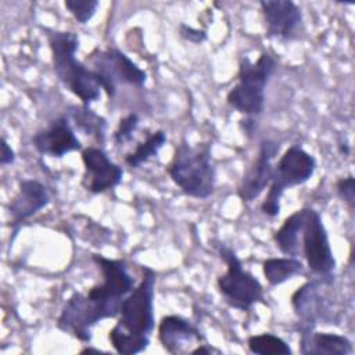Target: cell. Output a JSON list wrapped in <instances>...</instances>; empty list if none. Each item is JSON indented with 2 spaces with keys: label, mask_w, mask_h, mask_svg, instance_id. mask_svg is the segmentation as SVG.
<instances>
[{
  "label": "cell",
  "mask_w": 355,
  "mask_h": 355,
  "mask_svg": "<svg viewBox=\"0 0 355 355\" xmlns=\"http://www.w3.org/2000/svg\"><path fill=\"white\" fill-rule=\"evenodd\" d=\"M92 261L101 272V283L90 287L86 294L72 293L55 322L58 330L82 343L92 340V330L98 322L118 316L122 301L136 286L125 259L92 254Z\"/></svg>",
  "instance_id": "obj_1"
},
{
  "label": "cell",
  "mask_w": 355,
  "mask_h": 355,
  "mask_svg": "<svg viewBox=\"0 0 355 355\" xmlns=\"http://www.w3.org/2000/svg\"><path fill=\"white\" fill-rule=\"evenodd\" d=\"M273 243L284 257H302L311 273L326 283H334L336 258L320 214L302 207L288 215L273 232Z\"/></svg>",
  "instance_id": "obj_2"
},
{
  "label": "cell",
  "mask_w": 355,
  "mask_h": 355,
  "mask_svg": "<svg viewBox=\"0 0 355 355\" xmlns=\"http://www.w3.org/2000/svg\"><path fill=\"white\" fill-rule=\"evenodd\" d=\"M141 277L121 304L116 323L108 331V340L121 355H135L148 348L155 329L154 297L157 273L140 266Z\"/></svg>",
  "instance_id": "obj_3"
},
{
  "label": "cell",
  "mask_w": 355,
  "mask_h": 355,
  "mask_svg": "<svg viewBox=\"0 0 355 355\" xmlns=\"http://www.w3.org/2000/svg\"><path fill=\"white\" fill-rule=\"evenodd\" d=\"M276 68V58L266 50L255 61L248 55H241L239 60L236 83L229 89L226 103L244 115L240 126L247 136H252L257 130L258 118L265 108V90Z\"/></svg>",
  "instance_id": "obj_4"
},
{
  "label": "cell",
  "mask_w": 355,
  "mask_h": 355,
  "mask_svg": "<svg viewBox=\"0 0 355 355\" xmlns=\"http://www.w3.org/2000/svg\"><path fill=\"white\" fill-rule=\"evenodd\" d=\"M50 47L51 64L58 82L80 100L82 105L90 107L100 100L103 85L98 75L76 58L79 37L69 31L44 29Z\"/></svg>",
  "instance_id": "obj_5"
},
{
  "label": "cell",
  "mask_w": 355,
  "mask_h": 355,
  "mask_svg": "<svg viewBox=\"0 0 355 355\" xmlns=\"http://www.w3.org/2000/svg\"><path fill=\"white\" fill-rule=\"evenodd\" d=\"M171 180L191 198H209L216 186V168L212 162V143L190 144L182 140L165 168Z\"/></svg>",
  "instance_id": "obj_6"
},
{
  "label": "cell",
  "mask_w": 355,
  "mask_h": 355,
  "mask_svg": "<svg viewBox=\"0 0 355 355\" xmlns=\"http://www.w3.org/2000/svg\"><path fill=\"white\" fill-rule=\"evenodd\" d=\"M215 248L226 265L225 273L216 279V287L223 301L241 312L251 311L255 304L268 305L262 283L243 266L236 251L220 241L215 243Z\"/></svg>",
  "instance_id": "obj_7"
},
{
  "label": "cell",
  "mask_w": 355,
  "mask_h": 355,
  "mask_svg": "<svg viewBox=\"0 0 355 355\" xmlns=\"http://www.w3.org/2000/svg\"><path fill=\"white\" fill-rule=\"evenodd\" d=\"M316 171V159L300 144L290 146L273 166L268 193L261 202V211L269 218L280 214V200L287 189L306 183Z\"/></svg>",
  "instance_id": "obj_8"
},
{
  "label": "cell",
  "mask_w": 355,
  "mask_h": 355,
  "mask_svg": "<svg viewBox=\"0 0 355 355\" xmlns=\"http://www.w3.org/2000/svg\"><path fill=\"white\" fill-rule=\"evenodd\" d=\"M85 61L98 75L103 92L110 100L115 96L119 83L143 87L147 82V72L116 47L94 49Z\"/></svg>",
  "instance_id": "obj_9"
},
{
  "label": "cell",
  "mask_w": 355,
  "mask_h": 355,
  "mask_svg": "<svg viewBox=\"0 0 355 355\" xmlns=\"http://www.w3.org/2000/svg\"><path fill=\"white\" fill-rule=\"evenodd\" d=\"M327 284L322 279L312 276L308 282L301 284L290 298V304L300 326L315 327L319 323H333L336 315L331 308V302L327 297L324 287Z\"/></svg>",
  "instance_id": "obj_10"
},
{
  "label": "cell",
  "mask_w": 355,
  "mask_h": 355,
  "mask_svg": "<svg viewBox=\"0 0 355 355\" xmlns=\"http://www.w3.org/2000/svg\"><path fill=\"white\" fill-rule=\"evenodd\" d=\"M80 158L85 169L80 184L87 193L103 194L121 184L123 169L108 157L103 147H85Z\"/></svg>",
  "instance_id": "obj_11"
},
{
  "label": "cell",
  "mask_w": 355,
  "mask_h": 355,
  "mask_svg": "<svg viewBox=\"0 0 355 355\" xmlns=\"http://www.w3.org/2000/svg\"><path fill=\"white\" fill-rule=\"evenodd\" d=\"M259 7L265 24V37L280 42L300 39L304 28V15L294 1L262 0Z\"/></svg>",
  "instance_id": "obj_12"
},
{
  "label": "cell",
  "mask_w": 355,
  "mask_h": 355,
  "mask_svg": "<svg viewBox=\"0 0 355 355\" xmlns=\"http://www.w3.org/2000/svg\"><path fill=\"white\" fill-rule=\"evenodd\" d=\"M31 143L40 155L53 158H62L69 153L83 150L82 141L78 139L75 128L65 114L51 119L44 128L33 133Z\"/></svg>",
  "instance_id": "obj_13"
},
{
  "label": "cell",
  "mask_w": 355,
  "mask_h": 355,
  "mask_svg": "<svg viewBox=\"0 0 355 355\" xmlns=\"http://www.w3.org/2000/svg\"><path fill=\"white\" fill-rule=\"evenodd\" d=\"M279 150L280 144L272 139H263L259 143L257 158L244 172L237 187V196L243 202H252L269 187L273 175L272 161Z\"/></svg>",
  "instance_id": "obj_14"
},
{
  "label": "cell",
  "mask_w": 355,
  "mask_h": 355,
  "mask_svg": "<svg viewBox=\"0 0 355 355\" xmlns=\"http://www.w3.org/2000/svg\"><path fill=\"white\" fill-rule=\"evenodd\" d=\"M49 204H50L49 190L40 180L21 179L18 182V191L7 205L10 225L14 230V234H17L22 222L36 215Z\"/></svg>",
  "instance_id": "obj_15"
},
{
  "label": "cell",
  "mask_w": 355,
  "mask_h": 355,
  "mask_svg": "<svg viewBox=\"0 0 355 355\" xmlns=\"http://www.w3.org/2000/svg\"><path fill=\"white\" fill-rule=\"evenodd\" d=\"M158 340L166 352L183 354L193 343H202L205 338L200 329L187 318L166 315L158 323Z\"/></svg>",
  "instance_id": "obj_16"
},
{
  "label": "cell",
  "mask_w": 355,
  "mask_h": 355,
  "mask_svg": "<svg viewBox=\"0 0 355 355\" xmlns=\"http://www.w3.org/2000/svg\"><path fill=\"white\" fill-rule=\"evenodd\" d=\"M298 348L302 355H349L354 352L352 341L344 334L316 331L309 326H298Z\"/></svg>",
  "instance_id": "obj_17"
},
{
  "label": "cell",
  "mask_w": 355,
  "mask_h": 355,
  "mask_svg": "<svg viewBox=\"0 0 355 355\" xmlns=\"http://www.w3.org/2000/svg\"><path fill=\"white\" fill-rule=\"evenodd\" d=\"M65 115L71 119L75 130L93 137L98 144L105 143L107 119L86 105H71Z\"/></svg>",
  "instance_id": "obj_18"
},
{
  "label": "cell",
  "mask_w": 355,
  "mask_h": 355,
  "mask_svg": "<svg viewBox=\"0 0 355 355\" xmlns=\"http://www.w3.org/2000/svg\"><path fill=\"white\" fill-rule=\"evenodd\" d=\"M262 273L269 286H280L297 276L305 275L304 262L293 257L266 258L262 262Z\"/></svg>",
  "instance_id": "obj_19"
},
{
  "label": "cell",
  "mask_w": 355,
  "mask_h": 355,
  "mask_svg": "<svg viewBox=\"0 0 355 355\" xmlns=\"http://www.w3.org/2000/svg\"><path fill=\"white\" fill-rule=\"evenodd\" d=\"M168 136L164 129H158L150 133L143 141L137 143L136 148L128 153L123 158L125 164L130 168H140L143 164L148 162L151 158L157 157L159 150L166 143Z\"/></svg>",
  "instance_id": "obj_20"
},
{
  "label": "cell",
  "mask_w": 355,
  "mask_h": 355,
  "mask_svg": "<svg viewBox=\"0 0 355 355\" xmlns=\"http://www.w3.org/2000/svg\"><path fill=\"white\" fill-rule=\"evenodd\" d=\"M247 347L257 355H291L293 349L286 340L273 333L252 334L247 338Z\"/></svg>",
  "instance_id": "obj_21"
},
{
  "label": "cell",
  "mask_w": 355,
  "mask_h": 355,
  "mask_svg": "<svg viewBox=\"0 0 355 355\" xmlns=\"http://www.w3.org/2000/svg\"><path fill=\"white\" fill-rule=\"evenodd\" d=\"M65 8L80 25H86L96 14L100 1L98 0H65Z\"/></svg>",
  "instance_id": "obj_22"
},
{
  "label": "cell",
  "mask_w": 355,
  "mask_h": 355,
  "mask_svg": "<svg viewBox=\"0 0 355 355\" xmlns=\"http://www.w3.org/2000/svg\"><path fill=\"white\" fill-rule=\"evenodd\" d=\"M140 123V116L136 112H129L123 118L119 119L116 129L112 133V141L115 146H122L133 139L135 132L137 130Z\"/></svg>",
  "instance_id": "obj_23"
},
{
  "label": "cell",
  "mask_w": 355,
  "mask_h": 355,
  "mask_svg": "<svg viewBox=\"0 0 355 355\" xmlns=\"http://www.w3.org/2000/svg\"><path fill=\"white\" fill-rule=\"evenodd\" d=\"M336 190L341 201L347 204L349 211H354L355 208V179L352 175H348L345 178H340L336 183Z\"/></svg>",
  "instance_id": "obj_24"
},
{
  "label": "cell",
  "mask_w": 355,
  "mask_h": 355,
  "mask_svg": "<svg viewBox=\"0 0 355 355\" xmlns=\"http://www.w3.org/2000/svg\"><path fill=\"white\" fill-rule=\"evenodd\" d=\"M179 36L193 44H201L208 39L207 31L205 29H200V28H194L191 25H187L184 22L179 24Z\"/></svg>",
  "instance_id": "obj_25"
},
{
  "label": "cell",
  "mask_w": 355,
  "mask_h": 355,
  "mask_svg": "<svg viewBox=\"0 0 355 355\" xmlns=\"http://www.w3.org/2000/svg\"><path fill=\"white\" fill-rule=\"evenodd\" d=\"M15 151L14 148L8 144L7 139L3 136L0 140V164L1 166H8L15 162Z\"/></svg>",
  "instance_id": "obj_26"
},
{
  "label": "cell",
  "mask_w": 355,
  "mask_h": 355,
  "mask_svg": "<svg viewBox=\"0 0 355 355\" xmlns=\"http://www.w3.org/2000/svg\"><path fill=\"white\" fill-rule=\"evenodd\" d=\"M212 352H219V349L208 345V344H198L196 348L190 349V354L196 355V354H212Z\"/></svg>",
  "instance_id": "obj_27"
},
{
  "label": "cell",
  "mask_w": 355,
  "mask_h": 355,
  "mask_svg": "<svg viewBox=\"0 0 355 355\" xmlns=\"http://www.w3.org/2000/svg\"><path fill=\"white\" fill-rule=\"evenodd\" d=\"M337 148H338V153L341 155H348L351 148H349V144L345 141V140H338L337 141Z\"/></svg>",
  "instance_id": "obj_28"
}]
</instances>
